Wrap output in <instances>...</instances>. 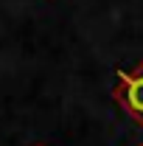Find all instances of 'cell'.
Here are the masks:
<instances>
[{"label": "cell", "instance_id": "1", "mask_svg": "<svg viewBox=\"0 0 143 146\" xmlns=\"http://www.w3.org/2000/svg\"><path fill=\"white\" fill-rule=\"evenodd\" d=\"M112 98L124 107V112L143 127V62L129 70H118V82L112 87Z\"/></svg>", "mask_w": 143, "mask_h": 146}]
</instances>
